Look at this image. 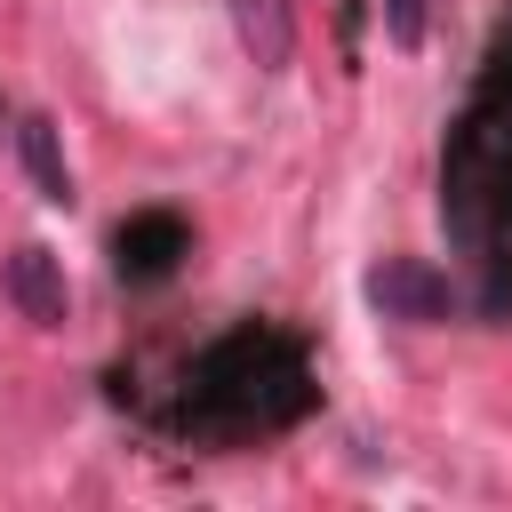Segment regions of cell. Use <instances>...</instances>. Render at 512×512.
Returning a JSON list of instances; mask_svg holds the SVG:
<instances>
[{"label": "cell", "mask_w": 512, "mask_h": 512, "mask_svg": "<svg viewBox=\"0 0 512 512\" xmlns=\"http://www.w3.org/2000/svg\"><path fill=\"white\" fill-rule=\"evenodd\" d=\"M16 152H24V176L40 184V200H56V208H64V200H72V176H64V152H56V120H40V112H32V120L16 128Z\"/></svg>", "instance_id": "6"}, {"label": "cell", "mask_w": 512, "mask_h": 512, "mask_svg": "<svg viewBox=\"0 0 512 512\" xmlns=\"http://www.w3.org/2000/svg\"><path fill=\"white\" fill-rule=\"evenodd\" d=\"M384 32H392V48H416L424 40V0H384Z\"/></svg>", "instance_id": "7"}, {"label": "cell", "mask_w": 512, "mask_h": 512, "mask_svg": "<svg viewBox=\"0 0 512 512\" xmlns=\"http://www.w3.org/2000/svg\"><path fill=\"white\" fill-rule=\"evenodd\" d=\"M368 304H376L384 320H448L456 288H448V272H432L424 256H384V264L368 272Z\"/></svg>", "instance_id": "3"}, {"label": "cell", "mask_w": 512, "mask_h": 512, "mask_svg": "<svg viewBox=\"0 0 512 512\" xmlns=\"http://www.w3.org/2000/svg\"><path fill=\"white\" fill-rule=\"evenodd\" d=\"M496 184H504L496 200H504V216H512V152H504V168H496Z\"/></svg>", "instance_id": "8"}, {"label": "cell", "mask_w": 512, "mask_h": 512, "mask_svg": "<svg viewBox=\"0 0 512 512\" xmlns=\"http://www.w3.org/2000/svg\"><path fill=\"white\" fill-rule=\"evenodd\" d=\"M8 304H16L32 328H64V304H72V288H64V264H56L40 240H24V248L8 256Z\"/></svg>", "instance_id": "4"}, {"label": "cell", "mask_w": 512, "mask_h": 512, "mask_svg": "<svg viewBox=\"0 0 512 512\" xmlns=\"http://www.w3.org/2000/svg\"><path fill=\"white\" fill-rule=\"evenodd\" d=\"M232 32L264 72H280L296 56V8L288 0H232Z\"/></svg>", "instance_id": "5"}, {"label": "cell", "mask_w": 512, "mask_h": 512, "mask_svg": "<svg viewBox=\"0 0 512 512\" xmlns=\"http://www.w3.org/2000/svg\"><path fill=\"white\" fill-rule=\"evenodd\" d=\"M184 256H192V232H184V216H168V208H136V216L112 232V272H120V280H168Z\"/></svg>", "instance_id": "2"}, {"label": "cell", "mask_w": 512, "mask_h": 512, "mask_svg": "<svg viewBox=\"0 0 512 512\" xmlns=\"http://www.w3.org/2000/svg\"><path fill=\"white\" fill-rule=\"evenodd\" d=\"M192 400H200V424H216V432L288 424V416L304 408V360H296L288 336L248 328V336H232V344H216V352L200 360Z\"/></svg>", "instance_id": "1"}]
</instances>
